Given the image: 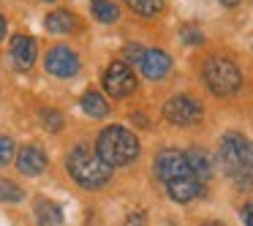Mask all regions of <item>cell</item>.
Wrapping results in <instances>:
<instances>
[{"label":"cell","mask_w":253,"mask_h":226,"mask_svg":"<svg viewBox=\"0 0 253 226\" xmlns=\"http://www.w3.org/2000/svg\"><path fill=\"white\" fill-rule=\"evenodd\" d=\"M77 17L71 11H52L46 17V30L49 33H74L77 30Z\"/></svg>","instance_id":"15"},{"label":"cell","mask_w":253,"mask_h":226,"mask_svg":"<svg viewBox=\"0 0 253 226\" xmlns=\"http://www.w3.org/2000/svg\"><path fill=\"white\" fill-rule=\"evenodd\" d=\"M68 172L82 188H101L104 182H109L112 166H106L95 153H90L87 147H74L68 155Z\"/></svg>","instance_id":"2"},{"label":"cell","mask_w":253,"mask_h":226,"mask_svg":"<svg viewBox=\"0 0 253 226\" xmlns=\"http://www.w3.org/2000/svg\"><path fill=\"white\" fill-rule=\"evenodd\" d=\"M36 57H39V46L30 36H14L11 39V60L19 71H28L33 68Z\"/></svg>","instance_id":"9"},{"label":"cell","mask_w":253,"mask_h":226,"mask_svg":"<svg viewBox=\"0 0 253 226\" xmlns=\"http://www.w3.org/2000/svg\"><path fill=\"white\" fill-rule=\"evenodd\" d=\"M95 155L106 166H128L139 155V139L123 126H109L98 134Z\"/></svg>","instance_id":"1"},{"label":"cell","mask_w":253,"mask_h":226,"mask_svg":"<svg viewBox=\"0 0 253 226\" xmlns=\"http://www.w3.org/2000/svg\"><path fill=\"white\" fill-rule=\"evenodd\" d=\"M204 226H223V224H215V221H210V224H204Z\"/></svg>","instance_id":"28"},{"label":"cell","mask_w":253,"mask_h":226,"mask_svg":"<svg viewBox=\"0 0 253 226\" xmlns=\"http://www.w3.org/2000/svg\"><path fill=\"white\" fill-rule=\"evenodd\" d=\"M104 88L115 98H126V95H131L136 90V74L126 63H112L104 74Z\"/></svg>","instance_id":"6"},{"label":"cell","mask_w":253,"mask_h":226,"mask_svg":"<svg viewBox=\"0 0 253 226\" xmlns=\"http://www.w3.org/2000/svg\"><path fill=\"white\" fill-rule=\"evenodd\" d=\"M139 68H142V74L147 79H164L171 71V57L161 49H144Z\"/></svg>","instance_id":"10"},{"label":"cell","mask_w":253,"mask_h":226,"mask_svg":"<svg viewBox=\"0 0 253 226\" xmlns=\"http://www.w3.org/2000/svg\"><path fill=\"white\" fill-rule=\"evenodd\" d=\"M46 71L55 74L60 79H68L79 71V57L74 49L68 46H52L49 55H46Z\"/></svg>","instance_id":"8"},{"label":"cell","mask_w":253,"mask_h":226,"mask_svg":"<svg viewBox=\"0 0 253 226\" xmlns=\"http://www.w3.org/2000/svg\"><path fill=\"white\" fill-rule=\"evenodd\" d=\"M46 3H49V0H46Z\"/></svg>","instance_id":"29"},{"label":"cell","mask_w":253,"mask_h":226,"mask_svg":"<svg viewBox=\"0 0 253 226\" xmlns=\"http://www.w3.org/2000/svg\"><path fill=\"white\" fill-rule=\"evenodd\" d=\"M180 36H182V41H185V44H202V41H204L202 30L193 28V25H182V28H180Z\"/></svg>","instance_id":"21"},{"label":"cell","mask_w":253,"mask_h":226,"mask_svg":"<svg viewBox=\"0 0 253 226\" xmlns=\"http://www.w3.org/2000/svg\"><path fill=\"white\" fill-rule=\"evenodd\" d=\"M126 226H144V213H133V215H128Z\"/></svg>","instance_id":"25"},{"label":"cell","mask_w":253,"mask_h":226,"mask_svg":"<svg viewBox=\"0 0 253 226\" xmlns=\"http://www.w3.org/2000/svg\"><path fill=\"white\" fill-rule=\"evenodd\" d=\"M126 3L139 17H158L164 11V0H126Z\"/></svg>","instance_id":"17"},{"label":"cell","mask_w":253,"mask_h":226,"mask_svg":"<svg viewBox=\"0 0 253 226\" xmlns=\"http://www.w3.org/2000/svg\"><path fill=\"white\" fill-rule=\"evenodd\" d=\"M126 55H128V60H133V63H142V55H144V49L139 44H128L126 46Z\"/></svg>","instance_id":"23"},{"label":"cell","mask_w":253,"mask_h":226,"mask_svg":"<svg viewBox=\"0 0 253 226\" xmlns=\"http://www.w3.org/2000/svg\"><path fill=\"white\" fill-rule=\"evenodd\" d=\"M185 158H188V166H191L193 177H196L199 182H202V180H207V177L212 175V164H210V155L204 153V150L193 147L191 153H185Z\"/></svg>","instance_id":"14"},{"label":"cell","mask_w":253,"mask_h":226,"mask_svg":"<svg viewBox=\"0 0 253 226\" xmlns=\"http://www.w3.org/2000/svg\"><path fill=\"white\" fill-rule=\"evenodd\" d=\"M6 36V19H3V14H0V39Z\"/></svg>","instance_id":"26"},{"label":"cell","mask_w":253,"mask_h":226,"mask_svg":"<svg viewBox=\"0 0 253 226\" xmlns=\"http://www.w3.org/2000/svg\"><path fill=\"white\" fill-rule=\"evenodd\" d=\"M155 172L164 182L177 180V177H193L185 153H180V150H161L155 155Z\"/></svg>","instance_id":"7"},{"label":"cell","mask_w":253,"mask_h":226,"mask_svg":"<svg viewBox=\"0 0 253 226\" xmlns=\"http://www.w3.org/2000/svg\"><path fill=\"white\" fill-rule=\"evenodd\" d=\"M242 221H245V226H253V202H248L242 207Z\"/></svg>","instance_id":"24"},{"label":"cell","mask_w":253,"mask_h":226,"mask_svg":"<svg viewBox=\"0 0 253 226\" xmlns=\"http://www.w3.org/2000/svg\"><path fill=\"white\" fill-rule=\"evenodd\" d=\"M220 3H223V6H229V8H231V6H237V3H240V0H220Z\"/></svg>","instance_id":"27"},{"label":"cell","mask_w":253,"mask_h":226,"mask_svg":"<svg viewBox=\"0 0 253 226\" xmlns=\"http://www.w3.org/2000/svg\"><path fill=\"white\" fill-rule=\"evenodd\" d=\"M166 191L174 202L185 204V202H193L196 196H202V182L196 177H177V180L166 182Z\"/></svg>","instance_id":"11"},{"label":"cell","mask_w":253,"mask_h":226,"mask_svg":"<svg viewBox=\"0 0 253 226\" xmlns=\"http://www.w3.org/2000/svg\"><path fill=\"white\" fill-rule=\"evenodd\" d=\"M17 166L22 175H41L46 166V155L39 147H22L17 155Z\"/></svg>","instance_id":"13"},{"label":"cell","mask_w":253,"mask_h":226,"mask_svg":"<svg viewBox=\"0 0 253 226\" xmlns=\"http://www.w3.org/2000/svg\"><path fill=\"white\" fill-rule=\"evenodd\" d=\"M41 123H44L49 131H60L63 128V115L55 109H41Z\"/></svg>","instance_id":"20"},{"label":"cell","mask_w":253,"mask_h":226,"mask_svg":"<svg viewBox=\"0 0 253 226\" xmlns=\"http://www.w3.org/2000/svg\"><path fill=\"white\" fill-rule=\"evenodd\" d=\"M202 115H204L202 104L191 95H174L164 104V117L174 126H193V123L202 120Z\"/></svg>","instance_id":"5"},{"label":"cell","mask_w":253,"mask_h":226,"mask_svg":"<svg viewBox=\"0 0 253 226\" xmlns=\"http://www.w3.org/2000/svg\"><path fill=\"white\" fill-rule=\"evenodd\" d=\"M22 188H17L11 180H0V202H19Z\"/></svg>","instance_id":"19"},{"label":"cell","mask_w":253,"mask_h":226,"mask_svg":"<svg viewBox=\"0 0 253 226\" xmlns=\"http://www.w3.org/2000/svg\"><path fill=\"white\" fill-rule=\"evenodd\" d=\"M36 221L39 226H66V215H63L60 204L52 199H36Z\"/></svg>","instance_id":"12"},{"label":"cell","mask_w":253,"mask_h":226,"mask_svg":"<svg viewBox=\"0 0 253 226\" xmlns=\"http://www.w3.org/2000/svg\"><path fill=\"white\" fill-rule=\"evenodd\" d=\"M204 82L212 90L215 95L226 98V95H234L242 85V74L229 57H210L204 63Z\"/></svg>","instance_id":"3"},{"label":"cell","mask_w":253,"mask_h":226,"mask_svg":"<svg viewBox=\"0 0 253 226\" xmlns=\"http://www.w3.org/2000/svg\"><path fill=\"white\" fill-rule=\"evenodd\" d=\"M220 161L231 177L253 172V144L240 134H226L220 142Z\"/></svg>","instance_id":"4"},{"label":"cell","mask_w":253,"mask_h":226,"mask_svg":"<svg viewBox=\"0 0 253 226\" xmlns=\"http://www.w3.org/2000/svg\"><path fill=\"white\" fill-rule=\"evenodd\" d=\"M82 109L87 112L90 117H106L109 115V104H106V98L101 93H95V90H90V93L82 95Z\"/></svg>","instance_id":"16"},{"label":"cell","mask_w":253,"mask_h":226,"mask_svg":"<svg viewBox=\"0 0 253 226\" xmlns=\"http://www.w3.org/2000/svg\"><path fill=\"white\" fill-rule=\"evenodd\" d=\"M93 17L98 22H115L120 17V8L112 3V0H93Z\"/></svg>","instance_id":"18"},{"label":"cell","mask_w":253,"mask_h":226,"mask_svg":"<svg viewBox=\"0 0 253 226\" xmlns=\"http://www.w3.org/2000/svg\"><path fill=\"white\" fill-rule=\"evenodd\" d=\"M14 158V142L8 136H0V164H11Z\"/></svg>","instance_id":"22"}]
</instances>
